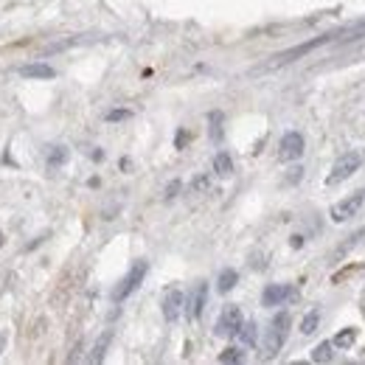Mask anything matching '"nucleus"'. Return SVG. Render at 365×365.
I'll return each mask as SVG.
<instances>
[{
  "mask_svg": "<svg viewBox=\"0 0 365 365\" xmlns=\"http://www.w3.org/2000/svg\"><path fill=\"white\" fill-rule=\"evenodd\" d=\"M312 360H315V363H332V360H335V343L329 340V343H321V346H315V352H312Z\"/></svg>",
  "mask_w": 365,
  "mask_h": 365,
  "instance_id": "nucleus-13",
  "label": "nucleus"
},
{
  "mask_svg": "<svg viewBox=\"0 0 365 365\" xmlns=\"http://www.w3.org/2000/svg\"><path fill=\"white\" fill-rule=\"evenodd\" d=\"M290 298H295V287H290V284H270L264 290V295H261V304L264 307H278V304H284Z\"/></svg>",
  "mask_w": 365,
  "mask_h": 365,
  "instance_id": "nucleus-9",
  "label": "nucleus"
},
{
  "mask_svg": "<svg viewBox=\"0 0 365 365\" xmlns=\"http://www.w3.org/2000/svg\"><path fill=\"white\" fill-rule=\"evenodd\" d=\"M182 307H185V298H182V292L178 287H172V290L163 292V318H166L169 323H175V321L180 318Z\"/></svg>",
  "mask_w": 365,
  "mask_h": 365,
  "instance_id": "nucleus-8",
  "label": "nucleus"
},
{
  "mask_svg": "<svg viewBox=\"0 0 365 365\" xmlns=\"http://www.w3.org/2000/svg\"><path fill=\"white\" fill-rule=\"evenodd\" d=\"M130 116H132L130 110H113L107 118H110V121H124V118H130Z\"/></svg>",
  "mask_w": 365,
  "mask_h": 365,
  "instance_id": "nucleus-21",
  "label": "nucleus"
},
{
  "mask_svg": "<svg viewBox=\"0 0 365 365\" xmlns=\"http://www.w3.org/2000/svg\"><path fill=\"white\" fill-rule=\"evenodd\" d=\"M0 247H3V233H0Z\"/></svg>",
  "mask_w": 365,
  "mask_h": 365,
  "instance_id": "nucleus-25",
  "label": "nucleus"
},
{
  "mask_svg": "<svg viewBox=\"0 0 365 365\" xmlns=\"http://www.w3.org/2000/svg\"><path fill=\"white\" fill-rule=\"evenodd\" d=\"M318 323H321V312H312V315L304 318L301 332H304V335H315V332H318Z\"/></svg>",
  "mask_w": 365,
  "mask_h": 365,
  "instance_id": "nucleus-18",
  "label": "nucleus"
},
{
  "mask_svg": "<svg viewBox=\"0 0 365 365\" xmlns=\"http://www.w3.org/2000/svg\"><path fill=\"white\" fill-rule=\"evenodd\" d=\"M214 169H216V175H222V178H228V175L233 172V163H230V155H228V152H219V155L214 158Z\"/></svg>",
  "mask_w": 365,
  "mask_h": 365,
  "instance_id": "nucleus-15",
  "label": "nucleus"
},
{
  "mask_svg": "<svg viewBox=\"0 0 365 365\" xmlns=\"http://www.w3.org/2000/svg\"><path fill=\"white\" fill-rule=\"evenodd\" d=\"M360 309H363V318H365V287H363V295H360Z\"/></svg>",
  "mask_w": 365,
  "mask_h": 365,
  "instance_id": "nucleus-23",
  "label": "nucleus"
},
{
  "mask_svg": "<svg viewBox=\"0 0 365 365\" xmlns=\"http://www.w3.org/2000/svg\"><path fill=\"white\" fill-rule=\"evenodd\" d=\"M365 163V152L363 149H352V152H346V155H340L338 158V163L332 166V172H329V178H326V185H340V182H346L360 166Z\"/></svg>",
  "mask_w": 365,
  "mask_h": 365,
  "instance_id": "nucleus-2",
  "label": "nucleus"
},
{
  "mask_svg": "<svg viewBox=\"0 0 365 365\" xmlns=\"http://www.w3.org/2000/svg\"><path fill=\"white\" fill-rule=\"evenodd\" d=\"M20 76H25V79H54V68L42 65V62H34V65H23Z\"/></svg>",
  "mask_w": 365,
  "mask_h": 365,
  "instance_id": "nucleus-11",
  "label": "nucleus"
},
{
  "mask_svg": "<svg viewBox=\"0 0 365 365\" xmlns=\"http://www.w3.org/2000/svg\"><path fill=\"white\" fill-rule=\"evenodd\" d=\"M287 329H290V315H287V312H278V315L273 318L267 335H264V357H267V360L281 352V346H284V340H287Z\"/></svg>",
  "mask_w": 365,
  "mask_h": 365,
  "instance_id": "nucleus-3",
  "label": "nucleus"
},
{
  "mask_svg": "<svg viewBox=\"0 0 365 365\" xmlns=\"http://www.w3.org/2000/svg\"><path fill=\"white\" fill-rule=\"evenodd\" d=\"M147 273H149V264L147 261H135L132 264V270L121 278V284L113 290V301H124V298H130L138 287H141V281L147 278Z\"/></svg>",
  "mask_w": 365,
  "mask_h": 365,
  "instance_id": "nucleus-4",
  "label": "nucleus"
},
{
  "mask_svg": "<svg viewBox=\"0 0 365 365\" xmlns=\"http://www.w3.org/2000/svg\"><path fill=\"white\" fill-rule=\"evenodd\" d=\"M354 340H357V329H343L340 335H335L332 343H335V349H349Z\"/></svg>",
  "mask_w": 365,
  "mask_h": 365,
  "instance_id": "nucleus-16",
  "label": "nucleus"
},
{
  "mask_svg": "<svg viewBox=\"0 0 365 365\" xmlns=\"http://www.w3.org/2000/svg\"><path fill=\"white\" fill-rule=\"evenodd\" d=\"M65 161H68V149H65V147H54V149L48 152V166H51V169L62 166Z\"/></svg>",
  "mask_w": 365,
  "mask_h": 365,
  "instance_id": "nucleus-17",
  "label": "nucleus"
},
{
  "mask_svg": "<svg viewBox=\"0 0 365 365\" xmlns=\"http://www.w3.org/2000/svg\"><path fill=\"white\" fill-rule=\"evenodd\" d=\"M340 34H343V28H340V31L321 34V37H315V39H309V42H301V45H295V48H287V51L276 54L270 62H264L259 70H276V68H284V65H290V62H295V59H301V56L312 54L315 48H321V45H326V42H335V39H340Z\"/></svg>",
  "mask_w": 365,
  "mask_h": 365,
  "instance_id": "nucleus-1",
  "label": "nucleus"
},
{
  "mask_svg": "<svg viewBox=\"0 0 365 365\" xmlns=\"http://www.w3.org/2000/svg\"><path fill=\"white\" fill-rule=\"evenodd\" d=\"M107 343H110V332H107V335H104V338H101V340L96 343V352H93V360H101V357H104V346H107Z\"/></svg>",
  "mask_w": 365,
  "mask_h": 365,
  "instance_id": "nucleus-20",
  "label": "nucleus"
},
{
  "mask_svg": "<svg viewBox=\"0 0 365 365\" xmlns=\"http://www.w3.org/2000/svg\"><path fill=\"white\" fill-rule=\"evenodd\" d=\"M3 346H6V332H0V352H3Z\"/></svg>",
  "mask_w": 365,
  "mask_h": 365,
  "instance_id": "nucleus-24",
  "label": "nucleus"
},
{
  "mask_svg": "<svg viewBox=\"0 0 365 365\" xmlns=\"http://www.w3.org/2000/svg\"><path fill=\"white\" fill-rule=\"evenodd\" d=\"M178 188H180V182H172V185H169V194H166V197H175V194H178Z\"/></svg>",
  "mask_w": 365,
  "mask_h": 365,
  "instance_id": "nucleus-22",
  "label": "nucleus"
},
{
  "mask_svg": "<svg viewBox=\"0 0 365 365\" xmlns=\"http://www.w3.org/2000/svg\"><path fill=\"white\" fill-rule=\"evenodd\" d=\"M363 202H365V191H354V194H349L346 199L335 202L329 214H332V219H335V222H349L354 214H360Z\"/></svg>",
  "mask_w": 365,
  "mask_h": 365,
  "instance_id": "nucleus-5",
  "label": "nucleus"
},
{
  "mask_svg": "<svg viewBox=\"0 0 365 365\" xmlns=\"http://www.w3.org/2000/svg\"><path fill=\"white\" fill-rule=\"evenodd\" d=\"M236 281H239L236 270H222V273H219V281H216V290L225 295V292H230V290L236 287Z\"/></svg>",
  "mask_w": 365,
  "mask_h": 365,
  "instance_id": "nucleus-12",
  "label": "nucleus"
},
{
  "mask_svg": "<svg viewBox=\"0 0 365 365\" xmlns=\"http://www.w3.org/2000/svg\"><path fill=\"white\" fill-rule=\"evenodd\" d=\"M239 326H242V309L239 307H225L222 309V315H219V321H216V335L219 338H233L236 332H239Z\"/></svg>",
  "mask_w": 365,
  "mask_h": 365,
  "instance_id": "nucleus-6",
  "label": "nucleus"
},
{
  "mask_svg": "<svg viewBox=\"0 0 365 365\" xmlns=\"http://www.w3.org/2000/svg\"><path fill=\"white\" fill-rule=\"evenodd\" d=\"M304 155V135L301 132H287L284 138H281V152H278V158L284 161V163H290V161H298Z\"/></svg>",
  "mask_w": 365,
  "mask_h": 365,
  "instance_id": "nucleus-7",
  "label": "nucleus"
},
{
  "mask_svg": "<svg viewBox=\"0 0 365 365\" xmlns=\"http://www.w3.org/2000/svg\"><path fill=\"white\" fill-rule=\"evenodd\" d=\"M205 295H208V287L199 281V284L194 287L191 298H188V307H185V312H188V318H191V321H199V318H202V309H205Z\"/></svg>",
  "mask_w": 365,
  "mask_h": 365,
  "instance_id": "nucleus-10",
  "label": "nucleus"
},
{
  "mask_svg": "<svg viewBox=\"0 0 365 365\" xmlns=\"http://www.w3.org/2000/svg\"><path fill=\"white\" fill-rule=\"evenodd\" d=\"M236 338H239L245 346H253V343H256V338H259L256 323H242V326H239V332H236Z\"/></svg>",
  "mask_w": 365,
  "mask_h": 365,
  "instance_id": "nucleus-14",
  "label": "nucleus"
},
{
  "mask_svg": "<svg viewBox=\"0 0 365 365\" xmlns=\"http://www.w3.org/2000/svg\"><path fill=\"white\" fill-rule=\"evenodd\" d=\"M242 352L239 349H225L222 354H219V363H242Z\"/></svg>",
  "mask_w": 365,
  "mask_h": 365,
  "instance_id": "nucleus-19",
  "label": "nucleus"
}]
</instances>
